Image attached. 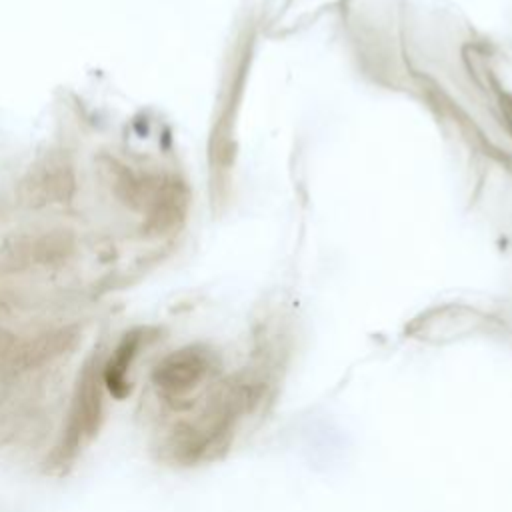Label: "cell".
I'll list each match as a JSON object with an SVG mask.
<instances>
[{"mask_svg":"<svg viewBox=\"0 0 512 512\" xmlns=\"http://www.w3.org/2000/svg\"><path fill=\"white\" fill-rule=\"evenodd\" d=\"M76 192V172L70 158L64 154H46L22 180L20 196L32 208L70 202Z\"/></svg>","mask_w":512,"mask_h":512,"instance_id":"4","label":"cell"},{"mask_svg":"<svg viewBox=\"0 0 512 512\" xmlns=\"http://www.w3.org/2000/svg\"><path fill=\"white\" fill-rule=\"evenodd\" d=\"M148 338L150 336L146 328H132L118 340L110 356L104 360L102 364L104 384L110 396H114L116 400H124L130 394L132 390L130 372L142 346H146Z\"/></svg>","mask_w":512,"mask_h":512,"instance_id":"5","label":"cell"},{"mask_svg":"<svg viewBox=\"0 0 512 512\" xmlns=\"http://www.w3.org/2000/svg\"><path fill=\"white\" fill-rule=\"evenodd\" d=\"M102 356L92 354L76 376L72 390L66 422L52 454L54 466L66 468L80 450L92 442L104 422V376H102Z\"/></svg>","mask_w":512,"mask_h":512,"instance_id":"2","label":"cell"},{"mask_svg":"<svg viewBox=\"0 0 512 512\" xmlns=\"http://www.w3.org/2000/svg\"><path fill=\"white\" fill-rule=\"evenodd\" d=\"M502 110H506V116L510 118L508 122L512 124V100H508V98H506V100L502 102Z\"/></svg>","mask_w":512,"mask_h":512,"instance_id":"7","label":"cell"},{"mask_svg":"<svg viewBox=\"0 0 512 512\" xmlns=\"http://www.w3.org/2000/svg\"><path fill=\"white\" fill-rule=\"evenodd\" d=\"M216 370L214 354L190 344L166 354L152 370V384L162 400L180 408Z\"/></svg>","mask_w":512,"mask_h":512,"instance_id":"3","label":"cell"},{"mask_svg":"<svg viewBox=\"0 0 512 512\" xmlns=\"http://www.w3.org/2000/svg\"><path fill=\"white\" fill-rule=\"evenodd\" d=\"M74 252V240L68 230H50L34 236H26L14 240L8 248V256L12 262L22 264H38L46 266L58 260H66Z\"/></svg>","mask_w":512,"mask_h":512,"instance_id":"6","label":"cell"},{"mask_svg":"<svg viewBox=\"0 0 512 512\" xmlns=\"http://www.w3.org/2000/svg\"><path fill=\"white\" fill-rule=\"evenodd\" d=\"M110 188L130 210L146 218V228L164 234L178 226L186 212V190L182 182L162 174L134 172L130 166L110 162Z\"/></svg>","mask_w":512,"mask_h":512,"instance_id":"1","label":"cell"}]
</instances>
